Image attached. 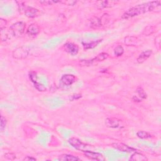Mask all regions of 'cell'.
<instances>
[{
  "label": "cell",
  "instance_id": "cell-1",
  "mask_svg": "<svg viewBox=\"0 0 161 161\" xmlns=\"http://www.w3.org/2000/svg\"><path fill=\"white\" fill-rule=\"evenodd\" d=\"M160 1L150 2L142 5H138L126 11L122 15V18L128 19L149 11H156L157 10L160 11Z\"/></svg>",
  "mask_w": 161,
  "mask_h": 161
},
{
  "label": "cell",
  "instance_id": "cell-2",
  "mask_svg": "<svg viewBox=\"0 0 161 161\" xmlns=\"http://www.w3.org/2000/svg\"><path fill=\"white\" fill-rule=\"evenodd\" d=\"M68 142L74 149L82 151L83 152L88 150H91L92 149H93L92 145L84 143L81 141V140L75 137L69 138L68 140Z\"/></svg>",
  "mask_w": 161,
  "mask_h": 161
},
{
  "label": "cell",
  "instance_id": "cell-3",
  "mask_svg": "<svg viewBox=\"0 0 161 161\" xmlns=\"http://www.w3.org/2000/svg\"><path fill=\"white\" fill-rule=\"evenodd\" d=\"M26 23L23 22H18L13 23L10 28L11 35L15 37L22 36L25 31Z\"/></svg>",
  "mask_w": 161,
  "mask_h": 161
},
{
  "label": "cell",
  "instance_id": "cell-4",
  "mask_svg": "<svg viewBox=\"0 0 161 161\" xmlns=\"http://www.w3.org/2000/svg\"><path fill=\"white\" fill-rule=\"evenodd\" d=\"M30 53V48L29 47L23 45L17 48L12 52V57L18 60L24 59L29 56Z\"/></svg>",
  "mask_w": 161,
  "mask_h": 161
},
{
  "label": "cell",
  "instance_id": "cell-5",
  "mask_svg": "<svg viewBox=\"0 0 161 161\" xmlns=\"http://www.w3.org/2000/svg\"><path fill=\"white\" fill-rule=\"evenodd\" d=\"M122 121L116 118H108L105 120V125L107 127L111 128H117L121 127Z\"/></svg>",
  "mask_w": 161,
  "mask_h": 161
},
{
  "label": "cell",
  "instance_id": "cell-6",
  "mask_svg": "<svg viewBox=\"0 0 161 161\" xmlns=\"http://www.w3.org/2000/svg\"><path fill=\"white\" fill-rule=\"evenodd\" d=\"M84 153H85V156L90 160H99V161L105 160V158H104V157L100 153L95 152L91 150L84 152Z\"/></svg>",
  "mask_w": 161,
  "mask_h": 161
},
{
  "label": "cell",
  "instance_id": "cell-7",
  "mask_svg": "<svg viewBox=\"0 0 161 161\" xmlns=\"http://www.w3.org/2000/svg\"><path fill=\"white\" fill-rule=\"evenodd\" d=\"M24 13H25V15L26 17H29V18H31L37 17L39 16H40V14H41L39 10H38L37 8H33V7H32V6L25 7Z\"/></svg>",
  "mask_w": 161,
  "mask_h": 161
},
{
  "label": "cell",
  "instance_id": "cell-8",
  "mask_svg": "<svg viewBox=\"0 0 161 161\" xmlns=\"http://www.w3.org/2000/svg\"><path fill=\"white\" fill-rule=\"evenodd\" d=\"M112 147H113V148L118 150H120L122 152H136L137 150H135V149L130 147L128 145H126L125 144L123 143H120V142H115L112 144Z\"/></svg>",
  "mask_w": 161,
  "mask_h": 161
},
{
  "label": "cell",
  "instance_id": "cell-9",
  "mask_svg": "<svg viewBox=\"0 0 161 161\" xmlns=\"http://www.w3.org/2000/svg\"><path fill=\"white\" fill-rule=\"evenodd\" d=\"M64 47L65 51L71 55H76V54H78L79 52L78 45L71 42L66 43L64 45Z\"/></svg>",
  "mask_w": 161,
  "mask_h": 161
},
{
  "label": "cell",
  "instance_id": "cell-10",
  "mask_svg": "<svg viewBox=\"0 0 161 161\" xmlns=\"http://www.w3.org/2000/svg\"><path fill=\"white\" fill-rule=\"evenodd\" d=\"M76 81V77L73 74L63 75L61 78L60 81L65 86H71Z\"/></svg>",
  "mask_w": 161,
  "mask_h": 161
},
{
  "label": "cell",
  "instance_id": "cell-11",
  "mask_svg": "<svg viewBox=\"0 0 161 161\" xmlns=\"http://www.w3.org/2000/svg\"><path fill=\"white\" fill-rule=\"evenodd\" d=\"M124 43L127 46H137L140 44L141 41L134 36H127L124 39Z\"/></svg>",
  "mask_w": 161,
  "mask_h": 161
},
{
  "label": "cell",
  "instance_id": "cell-12",
  "mask_svg": "<svg viewBox=\"0 0 161 161\" xmlns=\"http://www.w3.org/2000/svg\"><path fill=\"white\" fill-rule=\"evenodd\" d=\"M40 32V27L37 24H31L28 27L26 33L30 36H36Z\"/></svg>",
  "mask_w": 161,
  "mask_h": 161
},
{
  "label": "cell",
  "instance_id": "cell-13",
  "mask_svg": "<svg viewBox=\"0 0 161 161\" xmlns=\"http://www.w3.org/2000/svg\"><path fill=\"white\" fill-rule=\"evenodd\" d=\"M152 54V51L151 50H147L142 52L141 54L139 55L138 57L137 61L138 64H142L145 61L147 60Z\"/></svg>",
  "mask_w": 161,
  "mask_h": 161
},
{
  "label": "cell",
  "instance_id": "cell-14",
  "mask_svg": "<svg viewBox=\"0 0 161 161\" xmlns=\"http://www.w3.org/2000/svg\"><path fill=\"white\" fill-rule=\"evenodd\" d=\"M108 56H109V55L107 53L103 52V53H101V54L98 55L94 59H93L92 60H86V62H87L88 64H91L92 63L94 62H100V61H103L104 60H106L108 57Z\"/></svg>",
  "mask_w": 161,
  "mask_h": 161
},
{
  "label": "cell",
  "instance_id": "cell-15",
  "mask_svg": "<svg viewBox=\"0 0 161 161\" xmlns=\"http://www.w3.org/2000/svg\"><path fill=\"white\" fill-rule=\"evenodd\" d=\"M130 160L132 161H147L148 160V159L147 158L146 156L143 155L142 153L137 152L136 151L134 154L132 155Z\"/></svg>",
  "mask_w": 161,
  "mask_h": 161
},
{
  "label": "cell",
  "instance_id": "cell-16",
  "mask_svg": "<svg viewBox=\"0 0 161 161\" xmlns=\"http://www.w3.org/2000/svg\"><path fill=\"white\" fill-rule=\"evenodd\" d=\"M102 26V20L98 18L94 17L90 21V26L93 29H98Z\"/></svg>",
  "mask_w": 161,
  "mask_h": 161
},
{
  "label": "cell",
  "instance_id": "cell-17",
  "mask_svg": "<svg viewBox=\"0 0 161 161\" xmlns=\"http://www.w3.org/2000/svg\"><path fill=\"white\" fill-rule=\"evenodd\" d=\"M103 40H98L96 41H92L91 42H82V45L85 49H90V48H93L96 47L100 43H101Z\"/></svg>",
  "mask_w": 161,
  "mask_h": 161
},
{
  "label": "cell",
  "instance_id": "cell-18",
  "mask_svg": "<svg viewBox=\"0 0 161 161\" xmlns=\"http://www.w3.org/2000/svg\"><path fill=\"white\" fill-rule=\"evenodd\" d=\"M59 160H62V161H76L79 160L80 159L76 156H74L72 155L69 154H62L59 156Z\"/></svg>",
  "mask_w": 161,
  "mask_h": 161
},
{
  "label": "cell",
  "instance_id": "cell-19",
  "mask_svg": "<svg viewBox=\"0 0 161 161\" xmlns=\"http://www.w3.org/2000/svg\"><path fill=\"white\" fill-rule=\"evenodd\" d=\"M155 30H156L155 26H153L152 25H149V26H146L143 30L142 34L145 36H150V35L154 33Z\"/></svg>",
  "mask_w": 161,
  "mask_h": 161
},
{
  "label": "cell",
  "instance_id": "cell-20",
  "mask_svg": "<svg viewBox=\"0 0 161 161\" xmlns=\"http://www.w3.org/2000/svg\"><path fill=\"white\" fill-rule=\"evenodd\" d=\"M10 34L11 35V33L10 31H7L6 29H1V40L2 42L6 41L10 39Z\"/></svg>",
  "mask_w": 161,
  "mask_h": 161
},
{
  "label": "cell",
  "instance_id": "cell-21",
  "mask_svg": "<svg viewBox=\"0 0 161 161\" xmlns=\"http://www.w3.org/2000/svg\"><path fill=\"white\" fill-rule=\"evenodd\" d=\"M137 135L138 137L142 139H147L152 137V135L150 134L145 131H138L137 133Z\"/></svg>",
  "mask_w": 161,
  "mask_h": 161
},
{
  "label": "cell",
  "instance_id": "cell-22",
  "mask_svg": "<svg viewBox=\"0 0 161 161\" xmlns=\"http://www.w3.org/2000/svg\"><path fill=\"white\" fill-rule=\"evenodd\" d=\"M96 7L98 9H103L109 7V2L108 1H99L96 3Z\"/></svg>",
  "mask_w": 161,
  "mask_h": 161
},
{
  "label": "cell",
  "instance_id": "cell-23",
  "mask_svg": "<svg viewBox=\"0 0 161 161\" xmlns=\"http://www.w3.org/2000/svg\"><path fill=\"white\" fill-rule=\"evenodd\" d=\"M115 55L117 57H120L124 53V48L122 45H118L114 49Z\"/></svg>",
  "mask_w": 161,
  "mask_h": 161
},
{
  "label": "cell",
  "instance_id": "cell-24",
  "mask_svg": "<svg viewBox=\"0 0 161 161\" xmlns=\"http://www.w3.org/2000/svg\"><path fill=\"white\" fill-rule=\"evenodd\" d=\"M29 78H30V79L31 80V81L34 84V85H36V84L39 82L38 77H37V75L36 72H34V71L30 72L29 73Z\"/></svg>",
  "mask_w": 161,
  "mask_h": 161
},
{
  "label": "cell",
  "instance_id": "cell-25",
  "mask_svg": "<svg viewBox=\"0 0 161 161\" xmlns=\"http://www.w3.org/2000/svg\"><path fill=\"white\" fill-rule=\"evenodd\" d=\"M137 93H138V96H140V98L142 99H146L147 98V94L145 93V91H144V89L139 87L137 88Z\"/></svg>",
  "mask_w": 161,
  "mask_h": 161
},
{
  "label": "cell",
  "instance_id": "cell-26",
  "mask_svg": "<svg viewBox=\"0 0 161 161\" xmlns=\"http://www.w3.org/2000/svg\"><path fill=\"white\" fill-rule=\"evenodd\" d=\"M34 86H35V88H36L39 91L43 92L46 91V88L44 86V85L39 82L36 84V85H34Z\"/></svg>",
  "mask_w": 161,
  "mask_h": 161
},
{
  "label": "cell",
  "instance_id": "cell-27",
  "mask_svg": "<svg viewBox=\"0 0 161 161\" xmlns=\"http://www.w3.org/2000/svg\"><path fill=\"white\" fill-rule=\"evenodd\" d=\"M7 123V120L3 116H1V126H0V129H1L2 132H3L4 130L6 128Z\"/></svg>",
  "mask_w": 161,
  "mask_h": 161
},
{
  "label": "cell",
  "instance_id": "cell-28",
  "mask_svg": "<svg viewBox=\"0 0 161 161\" xmlns=\"http://www.w3.org/2000/svg\"><path fill=\"white\" fill-rule=\"evenodd\" d=\"M5 157L8 160H14L16 159V155L13 153H7L5 155Z\"/></svg>",
  "mask_w": 161,
  "mask_h": 161
},
{
  "label": "cell",
  "instance_id": "cell-29",
  "mask_svg": "<svg viewBox=\"0 0 161 161\" xmlns=\"http://www.w3.org/2000/svg\"><path fill=\"white\" fill-rule=\"evenodd\" d=\"M6 25H7V21L5 19L0 18V29H5Z\"/></svg>",
  "mask_w": 161,
  "mask_h": 161
},
{
  "label": "cell",
  "instance_id": "cell-30",
  "mask_svg": "<svg viewBox=\"0 0 161 161\" xmlns=\"http://www.w3.org/2000/svg\"><path fill=\"white\" fill-rule=\"evenodd\" d=\"M40 3L45 5H52L54 3H60V2H55V1H44V2H40Z\"/></svg>",
  "mask_w": 161,
  "mask_h": 161
},
{
  "label": "cell",
  "instance_id": "cell-31",
  "mask_svg": "<svg viewBox=\"0 0 161 161\" xmlns=\"http://www.w3.org/2000/svg\"><path fill=\"white\" fill-rule=\"evenodd\" d=\"M155 44H156V46L158 48H160V36H158L156 38V39H155Z\"/></svg>",
  "mask_w": 161,
  "mask_h": 161
},
{
  "label": "cell",
  "instance_id": "cell-32",
  "mask_svg": "<svg viewBox=\"0 0 161 161\" xmlns=\"http://www.w3.org/2000/svg\"><path fill=\"white\" fill-rule=\"evenodd\" d=\"M37 159L34 157H30V156H26V157H25L23 159V160H27V161H29V160H36Z\"/></svg>",
  "mask_w": 161,
  "mask_h": 161
},
{
  "label": "cell",
  "instance_id": "cell-33",
  "mask_svg": "<svg viewBox=\"0 0 161 161\" xmlns=\"http://www.w3.org/2000/svg\"><path fill=\"white\" fill-rule=\"evenodd\" d=\"M77 3V2H64V3L65 4H67V5H69V6H73V5H74V4H76Z\"/></svg>",
  "mask_w": 161,
  "mask_h": 161
}]
</instances>
